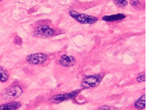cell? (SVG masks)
Returning a JSON list of instances; mask_svg holds the SVG:
<instances>
[{
	"instance_id": "cell-1",
	"label": "cell",
	"mask_w": 147,
	"mask_h": 110,
	"mask_svg": "<svg viewBox=\"0 0 147 110\" xmlns=\"http://www.w3.org/2000/svg\"><path fill=\"white\" fill-rule=\"evenodd\" d=\"M69 15L72 18L83 24H93L98 21V18L94 16L78 13L75 10L69 11Z\"/></svg>"
},
{
	"instance_id": "cell-2",
	"label": "cell",
	"mask_w": 147,
	"mask_h": 110,
	"mask_svg": "<svg viewBox=\"0 0 147 110\" xmlns=\"http://www.w3.org/2000/svg\"><path fill=\"white\" fill-rule=\"evenodd\" d=\"M54 30L49 26L42 25L38 26L34 31V35L36 37L43 38H47L53 36Z\"/></svg>"
},
{
	"instance_id": "cell-3",
	"label": "cell",
	"mask_w": 147,
	"mask_h": 110,
	"mask_svg": "<svg viewBox=\"0 0 147 110\" xmlns=\"http://www.w3.org/2000/svg\"><path fill=\"white\" fill-rule=\"evenodd\" d=\"M22 93V89L20 86H13L5 92L2 96V97L6 100H12L19 97Z\"/></svg>"
},
{
	"instance_id": "cell-4",
	"label": "cell",
	"mask_w": 147,
	"mask_h": 110,
	"mask_svg": "<svg viewBox=\"0 0 147 110\" xmlns=\"http://www.w3.org/2000/svg\"><path fill=\"white\" fill-rule=\"evenodd\" d=\"M101 80L100 75H92L85 77L82 80V84L85 87H95L98 85Z\"/></svg>"
},
{
	"instance_id": "cell-5",
	"label": "cell",
	"mask_w": 147,
	"mask_h": 110,
	"mask_svg": "<svg viewBox=\"0 0 147 110\" xmlns=\"http://www.w3.org/2000/svg\"><path fill=\"white\" fill-rule=\"evenodd\" d=\"M47 56L42 53H36L30 55L26 58L28 62L34 65L41 64L47 61Z\"/></svg>"
},
{
	"instance_id": "cell-6",
	"label": "cell",
	"mask_w": 147,
	"mask_h": 110,
	"mask_svg": "<svg viewBox=\"0 0 147 110\" xmlns=\"http://www.w3.org/2000/svg\"><path fill=\"white\" fill-rule=\"evenodd\" d=\"M76 59L73 56L63 55L59 60V63L64 67H69L75 64Z\"/></svg>"
},
{
	"instance_id": "cell-7",
	"label": "cell",
	"mask_w": 147,
	"mask_h": 110,
	"mask_svg": "<svg viewBox=\"0 0 147 110\" xmlns=\"http://www.w3.org/2000/svg\"><path fill=\"white\" fill-rule=\"evenodd\" d=\"M77 94L78 93L76 92H70L68 94H58L54 97L53 99L55 101L61 102L63 101L74 98L76 97Z\"/></svg>"
},
{
	"instance_id": "cell-8",
	"label": "cell",
	"mask_w": 147,
	"mask_h": 110,
	"mask_svg": "<svg viewBox=\"0 0 147 110\" xmlns=\"http://www.w3.org/2000/svg\"><path fill=\"white\" fill-rule=\"evenodd\" d=\"M21 102L17 101L8 102L0 106V110H17L21 107Z\"/></svg>"
},
{
	"instance_id": "cell-9",
	"label": "cell",
	"mask_w": 147,
	"mask_h": 110,
	"mask_svg": "<svg viewBox=\"0 0 147 110\" xmlns=\"http://www.w3.org/2000/svg\"><path fill=\"white\" fill-rule=\"evenodd\" d=\"M126 16L123 14H117L112 15L110 16H105L103 17L102 19L106 22H114V21H119L126 18Z\"/></svg>"
},
{
	"instance_id": "cell-10",
	"label": "cell",
	"mask_w": 147,
	"mask_h": 110,
	"mask_svg": "<svg viewBox=\"0 0 147 110\" xmlns=\"http://www.w3.org/2000/svg\"><path fill=\"white\" fill-rule=\"evenodd\" d=\"M145 94L141 96L134 103V107L138 110H142L145 108Z\"/></svg>"
},
{
	"instance_id": "cell-11",
	"label": "cell",
	"mask_w": 147,
	"mask_h": 110,
	"mask_svg": "<svg viewBox=\"0 0 147 110\" xmlns=\"http://www.w3.org/2000/svg\"><path fill=\"white\" fill-rule=\"evenodd\" d=\"M9 78V74L5 69L0 67V82H7Z\"/></svg>"
},
{
	"instance_id": "cell-12",
	"label": "cell",
	"mask_w": 147,
	"mask_h": 110,
	"mask_svg": "<svg viewBox=\"0 0 147 110\" xmlns=\"http://www.w3.org/2000/svg\"><path fill=\"white\" fill-rule=\"evenodd\" d=\"M114 3L117 7L120 8H123L128 5V2L126 0H113Z\"/></svg>"
},
{
	"instance_id": "cell-13",
	"label": "cell",
	"mask_w": 147,
	"mask_h": 110,
	"mask_svg": "<svg viewBox=\"0 0 147 110\" xmlns=\"http://www.w3.org/2000/svg\"><path fill=\"white\" fill-rule=\"evenodd\" d=\"M137 80L139 82H144L145 80V75H142V76H140L138 77L137 78Z\"/></svg>"
},
{
	"instance_id": "cell-14",
	"label": "cell",
	"mask_w": 147,
	"mask_h": 110,
	"mask_svg": "<svg viewBox=\"0 0 147 110\" xmlns=\"http://www.w3.org/2000/svg\"><path fill=\"white\" fill-rule=\"evenodd\" d=\"M130 3L133 6H136L139 3V0H131Z\"/></svg>"
},
{
	"instance_id": "cell-15",
	"label": "cell",
	"mask_w": 147,
	"mask_h": 110,
	"mask_svg": "<svg viewBox=\"0 0 147 110\" xmlns=\"http://www.w3.org/2000/svg\"><path fill=\"white\" fill-rule=\"evenodd\" d=\"M15 42L18 45H20L22 43V40L19 37H16L15 39Z\"/></svg>"
},
{
	"instance_id": "cell-16",
	"label": "cell",
	"mask_w": 147,
	"mask_h": 110,
	"mask_svg": "<svg viewBox=\"0 0 147 110\" xmlns=\"http://www.w3.org/2000/svg\"><path fill=\"white\" fill-rule=\"evenodd\" d=\"M98 110H110V108L107 106H103L100 107Z\"/></svg>"
},
{
	"instance_id": "cell-17",
	"label": "cell",
	"mask_w": 147,
	"mask_h": 110,
	"mask_svg": "<svg viewBox=\"0 0 147 110\" xmlns=\"http://www.w3.org/2000/svg\"><path fill=\"white\" fill-rule=\"evenodd\" d=\"M1 1V0H0V1Z\"/></svg>"
}]
</instances>
